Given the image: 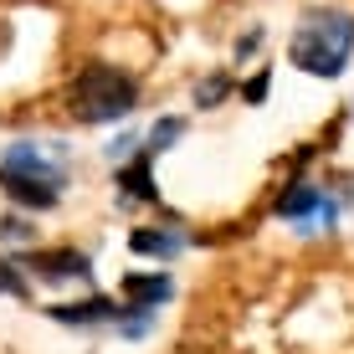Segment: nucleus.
I'll return each instance as SVG.
<instances>
[{"mask_svg":"<svg viewBox=\"0 0 354 354\" xmlns=\"http://www.w3.org/2000/svg\"><path fill=\"white\" fill-rule=\"evenodd\" d=\"M354 52V16L334 6H313L298 16V31L288 41L292 67H303L308 77H339Z\"/></svg>","mask_w":354,"mask_h":354,"instance_id":"obj_1","label":"nucleus"},{"mask_svg":"<svg viewBox=\"0 0 354 354\" xmlns=\"http://www.w3.org/2000/svg\"><path fill=\"white\" fill-rule=\"evenodd\" d=\"M67 103H72V118H82V124H113V118L133 113L139 82H133L129 72L108 67V62H93V67H82V77L67 88Z\"/></svg>","mask_w":354,"mask_h":354,"instance_id":"obj_2","label":"nucleus"},{"mask_svg":"<svg viewBox=\"0 0 354 354\" xmlns=\"http://www.w3.org/2000/svg\"><path fill=\"white\" fill-rule=\"evenodd\" d=\"M149 165H154V154H149V149H139V154H133V165H124V169H118V190H129L133 201H154Z\"/></svg>","mask_w":354,"mask_h":354,"instance_id":"obj_9","label":"nucleus"},{"mask_svg":"<svg viewBox=\"0 0 354 354\" xmlns=\"http://www.w3.org/2000/svg\"><path fill=\"white\" fill-rule=\"evenodd\" d=\"M180 129H185V124H180V118H165V124H154V133H149V139H144V149H149V154L169 149V144L180 139Z\"/></svg>","mask_w":354,"mask_h":354,"instance_id":"obj_10","label":"nucleus"},{"mask_svg":"<svg viewBox=\"0 0 354 354\" xmlns=\"http://www.w3.org/2000/svg\"><path fill=\"white\" fill-rule=\"evenodd\" d=\"M62 180H67V169L52 154H41L36 144H10L6 160H0V190L16 205H31V211H52Z\"/></svg>","mask_w":354,"mask_h":354,"instance_id":"obj_3","label":"nucleus"},{"mask_svg":"<svg viewBox=\"0 0 354 354\" xmlns=\"http://www.w3.org/2000/svg\"><path fill=\"white\" fill-rule=\"evenodd\" d=\"M57 324H113L118 313V303H108V298H88V303H57V308H46Z\"/></svg>","mask_w":354,"mask_h":354,"instance_id":"obj_6","label":"nucleus"},{"mask_svg":"<svg viewBox=\"0 0 354 354\" xmlns=\"http://www.w3.org/2000/svg\"><path fill=\"white\" fill-rule=\"evenodd\" d=\"M169 292H175V283H169L165 272H154V277H139V272H129L124 277V298H129V308H144L149 313L154 303H165Z\"/></svg>","mask_w":354,"mask_h":354,"instance_id":"obj_7","label":"nucleus"},{"mask_svg":"<svg viewBox=\"0 0 354 354\" xmlns=\"http://www.w3.org/2000/svg\"><path fill=\"white\" fill-rule=\"evenodd\" d=\"M26 267L46 283H67V277H88V257L72 247H46V252H26Z\"/></svg>","mask_w":354,"mask_h":354,"instance_id":"obj_4","label":"nucleus"},{"mask_svg":"<svg viewBox=\"0 0 354 354\" xmlns=\"http://www.w3.org/2000/svg\"><path fill=\"white\" fill-rule=\"evenodd\" d=\"M129 247L144 252V257H175V252L185 247V236H180V231H160V226H139L129 236Z\"/></svg>","mask_w":354,"mask_h":354,"instance_id":"obj_8","label":"nucleus"},{"mask_svg":"<svg viewBox=\"0 0 354 354\" xmlns=\"http://www.w3.org/2000/svg\"><path fill=\"white\" fill-rule=\"evenodd\" d=\"M221 97H226V77H216V82H201V88H195V103H221Z\"/></svg>","mask_w":354,"mask_h":354,"instance_id":"obj_12","label":"nucleus"},{"mask_svg":"<svg viewBox=\"0 0 354 354\" xmlns=\"http://www.w3.org/2000/svg\"><path fill=\"white\" fill-rule=\"evenodd\" d=\"M0 292H16V298H26V283L16 277V262H0Z\"/></svg>","mask_w":354,"mask_h":354,"instance_id":"obj_11","label":"nucleus"},{"mask_svg":"<svg viewBox=\"0 0 354 354\" xmlns=\"http://www.w3.org/2000/svg\"><path fill=\"white\" fill-rule=\"evenodd\" d=\"M277 216H288V221H334V201H324L313 185H288L277 195Z\"/></svg>","mask_w":354,"mask_h":354,"instance_id":"obj_5","label":"nucleus"}]
</instances>
